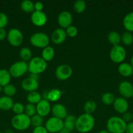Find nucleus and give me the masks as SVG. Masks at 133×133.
Listing matches in <instances>:
<instances>
[{
  "label": "nucleus",
  "mask_w": 133,
  "mask_h": 133,
  "mask_svg": "<svg viewBox=\"0 0 133 133\" xmlns=\"http://www.w3.org/2000/svg\"><path fill=\"white\" fill-rule=\"evenodd\" d=\"M95 118L91 114L84 113L76 118L75 129L81 133H87L92 131L95 126Z\"/></svg>",
  "instance_id": "1"
},
{
  "label": "nucleus",
  "mask_w": 133,
  "mask_h": 133,
  "mask_svg": "<svg viewBox=\"0 0 133 133\" xmlns=\"http://www.w3.org/2000/svg\"><path fill=\"white\" fill-rule=\"evenodd\" d=\"M126 123L118 116H112L106 122L107 131L110 133H125Z\"/></svg>",
  "instance_id": "2"
},
{
  "label": "nucleus",
  "mask_w": 133,
  "mask_h": 133,
  "mask_svg": "<svg viewBox=\"0 0 133 133\" xmlns=\"http://www.w3.org/2000/svg\"><path fill=\"white\" fill-rule=\"evenodd\" d=\"M13 128L18 131H25L31 125V118L25 113L14 116L11 119Z\"/></svg>",
  "instance_id": "3"
},
{
  "label": "nucleus",
  "mask_w": 133,
  "mask_h": 133,
  "mask_svg": "<svg viewBox=\"0 0 133 133\" xmlns=\"http://www.w3.org/2000/svg\"><path fill=\"white\" fill-rule=\"evenodd\" d=\"M47 68V62L42 57H35L31 58L28 63V71L31 74H40L44 72Z\"/></svg>",
  "instance_id": "4"
},
{
  "label": "nucleus",
  "mask_w": 133,
  "mask_h": 133,
  "mask_svg": "<svg viewBox=\"0 0 133 133\" xmlns=\"http://www.w3.org/2000/svg\"><path fill=\"white\" fill-rule=\"evenodd\" d=\"M30 42L36 48L44 49L48 46L50 42L49 36L44 32H35L30 37Z\"/></svg>",
  "instance_id": "5"
},
{
  "label": "nucleus",
  "mask_w": 133,
  "mask_h": 133,
  "mask_svg": "<svg viewBox=\"0 0 133 133\" xmlns=\"http://www.w3.org/2000/svg\"><path fill=\"white\" fill-rule=\"evenodd\" d=\"M27 71H28V64L23 61H17L13 63L9 70L11 77L14 78L22 76Z\"/></svg>",
  "instance_id": "6"
},
{
  "label": "nucleus",
  "mask_w": 133,
  "mask_h": 133,
  "mask_svg": "<svg viewBox=\"0 0 133 133\" xmlns=\"http://www.w3.org/2000/svg\"><path fill=\"white\" fill-rule=\"evenodd\" d=\"M126 57V51L124 47L121 45L112 47L110 52V57L115 63H122Z\"/></svg>",
  "instance_id": "7"
},
{
  "label": "nucleus",
  "mask_w": 133,
  "mask_h": 133,
  "mask_svg": "<svg viewBox=\"0 0 133 133\" xmlns=\"http://www.w3.org/2000/svg\"><path fill=\"white\" fill-rule=\"evenodd\" d=\"M7 38L9 43L11 45L14 47L19 46L22 44V42H23V34L18 29L12 28L7 32Z\"/></svg>",
  "instance_id": "8"
},
{
  "label": "nucleus",
  "mask_w": 133,
  "mask_h": 133,
  "mask_svg": "<svg viewBox=\"0 0 133 133\" xmlns=\"http://www.w3.org/2000/svg\"><path fill=\"white\" fill-rule=\"evenodd\" d=\"M45 128L50 133H58L63 128V120L53 116L46 121Z\"/></svg>",
  "instance_id": "9"
},
{
  "label": "nucleus",
  "mask_w": 133,
  "mask_h": 133,
  "mask_svg": "<svg viewBox=\"0 0 133 133\" xmlns=\"http://www.w3.org/2000/svg\"><path fill=\"white\" fill-rule=\"evenodd\" d=\"M55 74L59 80H66L70 78L72 74V69L69 65L61 64L56 69Z\"/></svg>",
  "instance_id": "10"
},
{
  "label": "nucleus",
  "mask_w": 133,
  "mask_h": 133,
  "mask_svg": "<svg viewBox=\"0 0 133 133\" xmlns=\"http://www.w3.org/2000/svg\"><path fill=\"white\" fill-rule=\"evenodd\" d=\"M57 22L61 28L66 29L71 25L72 22V16L70 12L63 10L59 13L57 17Z\"/></svg>",
  "instance_id": "11"
},
{
  "label": "nucleus",
  "mask_w": 133,
  "mask_h": 133,
  "mask_svg": "<svg viewBox=\"0 0 133 133\" xmlns=\"http://www.w3.org/2000/svg\"><path fill=\"white\" fill-rule=\"evenodd\" d=\"M119 92L123 97L130 98L133 94V85L128 81H123L119 84Z\"/></svg>",
  "instance_id": "12"
},
{
  "label": "nucleus",
  "mask_w": 133,
  "mask_h": 133,
  "mask_svg": "<svg viewBox=\"0 0 133 133\" xmlns=\"http://www.w3.org/2000/svg\"><path fill=\"white\" fill-rule=\"evenodd\" d=\"M113 105L115 110L117 112L122 114L128 111L129 107V103L126 99L123 97H116Z\"/></svg>",
  "instance_id": "13"
},
{
  "label": "nucleus",
  "mask_w": 133,
  "mask_h": 133,
  "mask_svg": "<svg viewBox=\"0 0 133 133\" xmlns=\"http://www.w3.org/2000/svg\"><path fill=\"white\" fill-rule=\"evenodd\" d=\"M37 114L40 116L44 117L48 115L51 111V106L50 102L47 99H42L36 105Z\"/></svg>",
  "instance_id": "14"
},
{
  "label": "nucleus",
  "mask_w": 133,
  "mask_h": 133,
  "mask_svg": "<svg viewBox=\"0 0 133 133\" xmlns=\"http://www.w3.org/2000/svg\"><path fill=\"white\" fill-rule=\"evenodd\" d=\"M31 20L35 25L41 27L46 24L47 22L46 14L43 11H37L35 10L31 14Z\"/></svg>",
  "instance_id": "15"
},
{
  "label": "nucleus",
  "mask_w": 133,
  "mask_h": 133,
  "mask_svg": "<svg viewBox=\"0 0 133 133\" xmlns=\"http://www.w3.org/2000/svg\"><path fill=\"white\" fill-rule=\"evenodd\" d=\"M21 86L23 90L27 92H31L36 91L39 88V81L36 79L31 78V77L26 78L23 79L21 83Z\"/></svg>",
  "instance_id": "16"
},
{
  "label": "nucleus",
  "mask_w": 133,
  "mask_h": 133,
  "mask_svg": "<svg viewBox=\"0 0 133 133\" xmlns=\"http://www.w3.org/2000/svg\"><path fill=\"white\" fill-rule=\"evenodd\" d=\"M66 31L63 28H57L53 31L51 36L52 41L56 44H62L66 38Z\"/></svg>",
  "instance_id": "17"
},
{
  "label": "nucleus",
  "mask_w": 133,
  "mask_h": 133,
  "mask_svg": "<svg viewBox=\"0 0 133 133\" xmlns=\"http://www.w3.org/2000/svg\"><path fill=\"white\" fill-rule=\"evenodd\" d=\"M51 110H52L53 116L59 118L61 119H65L68 116L66 108L62 104H56L52 107Z\"/></svg>",
  "instance_id": "18"
},
{
  "label": "nucleus",
  "mask_w": 133,
  "mask_h": 133,
  "mask_svg": "<svg viewBox=\"0 0 133 133\" xmlns=\"http://www.w3.org/2000/svg\"><path fill=\"white\" fill-rule=\"evenodd\" d=\"M14 101L12 97L4 96L0 97V110L8 111L11 110L14 105Z\"/></svg>",
  "instance_id": "19"
},
{
  "label": "nucleus",
  "mask_w": 133,
  "mask_h": 133,
  "mask_svg": "<svg viewBox=\"0 0 133 133\" xmlns=\"http://www.w3.org/2000/svg\"><path fill=\"white\" fill-rule=\"evenodd\" d=\"M118 71L123 77H130L133 74V69L130 64L122 62L118 66Z\"/></svg>",
  "instance_id": "20"
},
{
  "label": "nucleus",
  "mask_w": 133,
  "mask_h": 133,
  "mask_svg": "<svg viewBox=\"0 0 133 133\" xmlns=\"http://www.w3.org/2000/svg\"><path fill=\"white\" fill-rule=\"evenodd\" d=\"M62 96V92L58 88H53L46 92V97L44 99H47L48 101L52 102H56L59 100L61 97Z\"/></svg>",
  "instance_id": "21"
},
{
  "label": "nucleus",
  "mask_w": 133,
  "mask_h": 133,
  "mask_svg": "<svg viewBox=\"0 0 133 133\" xmlns=\"http://www.w3.org/2000/svg\"><path fill=\"white\" fill-rule=\"evenodd\" d=\"M123 25L126 31L133 32V12H130L125 16L123 20Z\"/></svg>",
  "instance_id": "22"
},
{
  "label": "nucleus",
  "mask_w": 133,
  "mask_h": 133,
  "mask_svg": "<svg viewBox=\"0 0 133 133\" xmlns=\"http://www.w3.org/2000/svg\"><path fill=\"white\" fill-rule=\"evenodd\" d=\"M76 121V118L74 116L68 115L63 121V128L71 132L75 129Z\"/></svg>",
  "instance_id": "23"
},
{
  "label": "nucleus",
  "mask_w": 133,
  "mask_h": 133,
  "mask_svg": "<svg viewBox=\"0 0 133 133\" xmlns=\"http://www.w3.org/2000/svg\"><path fill=\"white\" fill-rule=\"evenodd\" d=\"M11 80V75L9 73V70L5 69L0 70V85L4 87L5 86L10 84Z\"/></svg>",
  "instance_id": "24"
},
{
  "label": "nucleus",
  "mask_w": 133,
  "mask_h": 133,
  "mask_svg": "<svg viewBox=\"0 0 133 133\" xmlns=\"http://www.w3.org/2000/svg\"><path fill=\"white\" fill-rule=\"evenodd\" d=\"M107 38L109 42L113 45V46L119 45V43L121 42V35L116 31H110L108 34Z\"/></svg>",
  "instance_id": "25"
},
{
  "label": "nucleus",
  "mask_w": 133,
  "mask_h": 133,
  "mask_svg": "<svg viewBox=\"0 0 133 133\" xmlns=\"http://www.w3.org/2000/svg\"><path fill=\"white\" fill-rule=\"evenodd\" d=\"M55 51L52 47L48 46L46 47L43 49L42 51V58L45 61H50L52 60L54 57Z\"/></svg>",
  "instance_id": "26"
},
{
  "label": "nucleus",
  "mask_w": 133,
  "mask_h": 133,
  "mask_svg": "<svg viewBox=\"0 0 133 133\" xmlns=\"http://www.w3.org/2000/svg\"><path fill=\"white\" fill-rule=\"evenodd\" d=\"M20 7L23 11L27 13L35 11V3L31 0H23L20 3Z\"/></svg>",
  "instance_id": "27"
},
{
  "label": "nucleus",
  "mask_w": 133,
  "mask_h": 133,
  "mask_svg": "<svg viewBox=\"0 0 133 133\" xmlns=\"http://www.w3.org/2000/svg\"><path fill=\"white\" fill-rule=\"evenodd\" d=\"M41 99V96L37 91L29 92V94L27 96V100L28 101V103L31 104H34V105H35V104L37 105Z\"/></svg>",
  "instance_id": "28"
},
{
  "label": "nucleus",
  "mask_w": 133,
  "mask_h": 133,
  "mask_svg": "<svg viewBox=\"0 0 133 133\" xmlns=\"http://www.w3.org/2000/svg\"><path fill=\"white\" fill-rule=\"evenodd\" d=\"M20 57L22 58V60L25 62L29 61L32 58V52L31 50L29 48L24 47L22 48L20 51Z\"/></svg>",
  "instance_id": "29"
},
{
  "label": "nucleus",
  "mask_w": 133,
  "mask_h": 133,
  "mask_svg": "<svg viewBox=\"0 0 133 133\" xmlns=\"http://www.w3.org/2000/svg\"><path fill=\"white\" fill-rule=\"evenodd\" d=\"M115 96L111 92H105L101 96V101L106 105H110L113 103L115 101Z\"/></svg>",
  "instance_id": "30"
},
{
  "label": "nucleus",
  "mask_w": 133,
  "mask_h": 133,
  "mask_svg": "<svg viewBox=\"0 0 133 133\" xmlns=\"http://www.w3.org/2000/svg\"><path fill=\"white\" fill-rule=\"evenodd\" d=\"M121 42L125 45H130L133 43V35L132 32H123L121 35Z\"/></svg>",
  "instance_id": "31"
},
{
  "label": "nucleus",
  "mask_w": 133,
  "mask_h": 133,
  "mask_svg": "<svg viewBox=\"0 0 133 133\" xmlns=\"http://www.w3.org/2000/svg\"><path fill=\"white\" fill-rule=\"evenodd\" d=\"M96 103L94 101L92 100H89L86 101V103L84 104V110L87 114H91L95 111L96 109Z\"/></svg>",
  "instance_id": "32"
},
{
  "label": "nucleus",
  "mask_w": 133,
  "mask_h": 133,
  "mask_svg": "<svg viewBox=\"0 0 133 133\" xmlns=\"http://www.w3.org/2000/svg\"><path fill=\"white\" fill-rule=\"evenodd\" d=\"M3 92L5 94V96L10 97L14 96L16 93V88L14 85L12 84H9L3 87Z\"/></svg>",
  "instance_id": "33"
},
{
  "label": "nucleus",
  "mask_w": 133,
  "mask_h": 133,
  "mask_svg": "<svg viewBox=\"0 0 133 133\" xmlns=\"http://www.w3.org/2000/svg\"><path fill=\"white\" fill-rule=\"evenodd\" d=\"M30 118H31V125H32L34 128L35 127H40V126H43V122H44L43 117L36 114Z\"/></svg>",
  "instance_id": "34"
},
{
  "label": "nucleus",
  "mask_w": 133,
  "mask_h": 133,
  "mask_svg": "<svg viewBox=\"0 0 133 133\" xmlns=\"http://www.w3.org/2000/svg\"><path fill=\"white\" fill-rule=\"evenodd\" d=\"M74 9L77 13H82L86 9V3L83 0H76L74 3Z\"/></svg>",
  "instance_id": "35"
},
{
  "label": "nucleus",
  "mask_w": 133,
  "mask_h": 133,
  "mask_svg": "<svg viewBox=\"0 0 133 133\" xmlns=\"http://www.w3.org/2000/svg\"><path fill=\"white\" fill-rule=\"evenodd\" d=\"M25 114L27 116H28L29 117H32L33 116H34L35 114H37V109H36V105H34V104H31L28 103L27 104H26V105L25 106Z\"/></svg>",
  "instance_id": "36"
},
{
  "label": "nucleus",
  "mask_w": 133,
  "mask_h": 133,
  "mask_svg": "<svg viewBox=\"0 0 133 133\" xmlns=\"http://www.w3.org/2000/svg\"><path fill=\"white\" fill-rule=\"evenodd\" d=\"M24 105H23L22 103L20 102L14 103V105H13V108H12V110H13V112H14V114H16V115L24 113Z\"/></svg>",
  "instance_id": "37"
},
{
  "label": "nucleus",
  "mask_w": 133,
  "mask_h": 133,
  "mask_svg": "<svg viewBox=\"0 0 133 133\" xmlns=\"http://www.w3.org/2000/svg\"><path fill=\"white\" fill-rule=\"evenodd\" d=\"M66 35L70 37H75L78 35V29L74 25H70L65 30Z\"/></svg>",
  "instance_id": "38"
},
{
  "label": "nucleus",
  "mask_w": 133,
  "mask_h": 133,
  "mask_svg": "<svg viewBox=\"0 0 133 133\" xmlns=\"http://www.w3.org/2000/svg\"><path fill=\"white\" fill-rule=\"evenodd\" d=\"M9 18L6 14L0 12V28H5L8 24Z\"/></svg>",
  "instance_id": "39"
},
{
  "label": "nucleus",
  "mask_w": 133,
  "mask_h": 133,
  "mask_svg": "<svg viewBox=\"0 0 133 133\" xmlns=\"http://www.w3.org/2000/svg\"><path fill=\"white\" fill-rule=\"evenodd\" d=\"M126 122V123L131 122L132 120H133L132 117V113L130 112H126L123 113L122 114V117H121Z\"/></svg>",
  "instance_id": "40"
},
{
  "label": "nucleus",
  "mask_w": 133,
  "mask_h": 133,
  "mask_svg": "<svg viewBox=\"0 0 133 133\" xmlns=\"http://www.w3.org/2000/svg\"><path fill=\"white\" fill-rule=\"evenodd\" d=\"M33 133H48V131L44 126L35 127L33 130Z\"/></svg>",
  "instance_id": "41"
},
{
  "label": "nucleus",
  "mask_w": 133,
  "mask_h": 133,
  "mask_svg": "<svg viewBox=\"0 0 133 133\" xmlns=\"http://www.w3.org/2000/svg\"><path fill=\"white\" fill-rule=\"evenodd\" d=\"M125 133H133V122L126 123Z\"/></svg>",
  "instance_id": "42"
},
{
  "label": "nucleus",
  "mask_w": 133,
  "mask_h": 133,
  "mask_svg": "<svg viewBox=\"0 0 133 133\" xmlns=\"http://www.w3.org/2000/svg\"><path fill=\"white\" fill-rule=\"evenodd\" d=\"M44 7L43 3L40 1H37L35 3V10L37 11H42Z\"/></svg>",
  "instance_id": "43"
},
{
  "label": "nucleus",
  "mask_w": 133,
  "mask_h": 133,
  "mask_svg": "<svg viewBox=\"0 0 133 133\" xmlns=\"http://www.w3.org/2000/svg\"><path fill=\"white\" fill-rule=\"evenodd\" d=\"M7 36V33L5 28H0V41L3 40Z\"/></svg>",
  "instance_id": "44"
},
{
  "label": "nucleus",
  "mask_w": 133,
  "mask_h": 133,
  "mask_svg": "<svg viewBox=\"0 0 133 133\" xmlns=\"http://www.w3.org/2000/svg\"><path fill=\"white\" fill-rule=\"evenodd\" d=\"M31 78H33V79H36L38 81V77H39V74H31Z\"/></svg>",
  "instance_id": "45"
},
{
  "label": "nucleus",
  "mask_w": 133,
  "mask_h": 133,
  "mask_svg": "<svg viewBox=\"0 0 133 133\" xmlns=\"http://www.w3.org/2000/svg\"><path fill=\"white\" fill-rule=\"evenodd\" d=\"M58 133H70V132L69 131H68V130H66V129L63 128Z\"/></svg>",
  "instance_id": "46"
},
{
  "label": "nucleus",
  "mask_w": 133,
  "mask_h": 133,
  "mask_svg": "<svg viewBox=\"0 0 133 133\" xmlns=\"http://www.w3.org/2000/svg\"><path fill=\"white\" fill-rule=\"evenodd\" d=\"M98 133H110L107 130H101L100 131H99Z\"/></svg>",
  "instance_id": "47"
},
{
  "label": "nucleus",
  "mask_w": 133,
  "mask_h": 133,
  "mask_svg": "<svg viewBox=\"0 0 133 133\" xmlns=\"http://www.w3.org/2000/svg\"><path fill=\"white\" fill-rule=\"evenodd\" d=\"M130 65H131L132 66V69H133V55L132 56V57H131V58H130Z\"/></svg>",
  "instance_id": "48"
},
{
  "label": "nucleus",
  "mask_w": 133,
  "mask_h": 133,
  "mask_svg": "<svg viewBox=\"0 0 133 133\" xmlns=\"http://www.w3.org/2000/svg\"><path fill=\"white\" fill-rule=\"evenodd\" d=\"M5 133H13V131L10 129H7L5 131Z\"/></svg>",
  "instance_id": "49"
},
{
  "label": "nucleus",
  "mask_w": 133,
  "mask_h": 133,
  "mask_svg": "<svg viewBox=\"0 0 133 133\" xmlns=\"http://www.w3.org/2000/svg\"><path fill=\"white\" fill-rule=\"evenodd\" d=\"M3 87L2 86L0 85V93H1V92H3Z\"/></svg>",
  "instance_id": "50"
},
{
  "label": "nucleus",
  "mask_w": 133,
  "mask_h": 133,
  "mask_svg": "<svg viewBox=\"0 0 133 133\" xmlns=\"http://www.w3.org/2000/svg\"><path fill=\"white\" fill-rule=\"evenodd\" d=\"M131 97H132V99H133V94H132V96Z\"/></svg>",
  "instance_id": "51"
},
{
  "label": "nucleus",
  "mask_w": 133,
  "mask_h": 133,
  "mask_svg": "<svg viewBox=\"0 0 133 133\" xmlns=\"http://www.w3.org/2000/svg\"><path fill=\"white\" fill-rule=\"evenodd\" d=\"M0 133H3V132H1V131H0Z\"/></svg>",
  "instance_id": "52"
},
{
  "label": "nucleus",
  "mask_w": 133,
  "mask_h": 133,
  "mask_svg": "<svg viewBox=\"0 0 133 133\" xmlns=\"http://www.w3.org/2000/svg\"><path fill=\"white\" fill-rule=\"evenodd\" d=\"M132 117H133V113H132Z\"/></svg>",
  "instance_id": "53"
}]
</instances>
